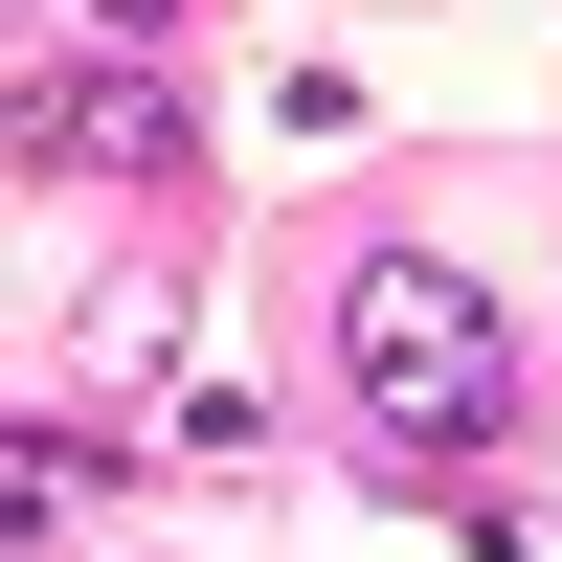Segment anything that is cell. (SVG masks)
<instances>
[{"label":"cell","instance_id":"cell-1","mask_svg":"<svg viewBox=\"0 0 562 562\" xmlns=\"http://www.w3.org/2000/svg\"><path fill=\"white\" fill-rule=\"evenodd\" d=\"M338 383H360V428H383V450H495L518 338H495V293H473V270L383 248V270L338 293Z\"/></svg>","mask_w":562,"mask_h":562},{"label":"cell","instance_id":"cell-2","mask_svg":"<svg viewBox=\"0 0 562 562\" xmlns=\"http://www.w3.org/2000/svg\"><path fill=\"white\" fill-rule=\"evenodd\" d=\"M68 158H158V68H68Z\"/></svg>","mask_w":562,"mask_h":562}]
</instances>
